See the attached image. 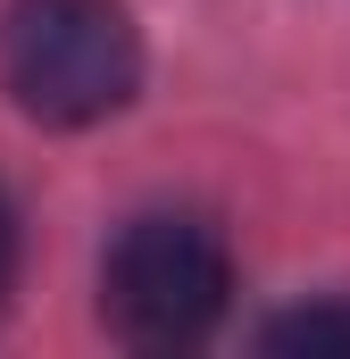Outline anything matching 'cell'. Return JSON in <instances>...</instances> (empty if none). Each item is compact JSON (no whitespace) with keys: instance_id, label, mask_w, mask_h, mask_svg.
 Listing matches in <instances>:
<instances>
[{"instance_id":"obj_3","label":"cell","mask_w":350,"mask_h":359,"mask_svg":"<svg viewBox=\"0 0 350 359\" xmlns=\"http://www.w3.org/2000/svg\"><path fill=\"white\" fill-rule=\"evenodd\" d=\"M267 351H350V301H300L284 318H267Z\"/></svg>"},{"instance_id":"obj_1","label":"cell","mask_w":350,"mask_h":359,"mask_svg":"<svg viewBox=\"0 0 350 359\" xmlns=\"http://www.w3.org/2000/svg\"><path fill=\"white\" fill-rule=\"evenodd\" d=\"M0 84L34 126H100L142 92V34L125 0H8Z\"/></svg>"},{"instance_id":"obj_4","label":"cell","mask_w":350,"mask_h":359,"mask_svg":"<svg viewBox=\"0 0 350 359\" xmlns=\"http://www.w3.org/2000/svg\"><path fill=\"white\" fill-rule=\"evenodd\" d=\"M8 284H17V217L0 201V301H8Z\"/></svg>"},{"instance_id":"obj_2","label":"cell","mask_w":350,"mask_h":359,"mask_svg":"<svg viewBox=\"0 0 350 359\" xmlns=\"http://www.w3.org/2000/svg\"><path fill=\"white\" fill-rule=\"evenodd\" d=\"M234 301L225 234L192 209L125 217L108 259H100V326L134 351H183L200 343Z\"/></svg>"}]
</instances>
